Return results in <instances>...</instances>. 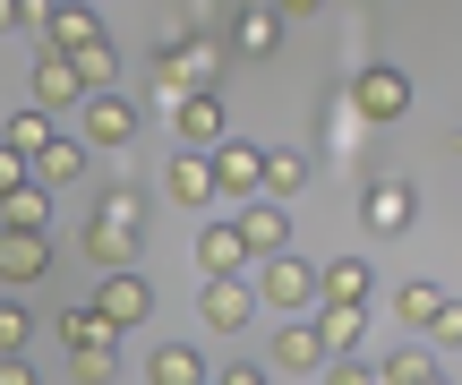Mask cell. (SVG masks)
Instances as JSON below:
<instances>
[{
    "label": "cell",
    "instance_id": "f546056e",
    "mask_svg": "<svg viewBox=\"0 0 462 385\" xmlns=\"http://www.w3.org/2000/svg\"><path fill=\"white\" fill-rule=\"evenodd\" d=\"M360 137H368V120L351 112V95H334V103H326V146H334V154H360Z\"/></svg>",
    "mask_w": 462,
    "mask_h": 385
},
{
    "label": "cell",
    "instance_id": "44dd1931",
    "mask_svg": "<svg viewBox=\"0 0 462 385\" xmlns=\"http://www.w3.org/2000/svg\"><path fill=\"white\" fill-rule=\"evenodd\" d=\"M0 232H51V188L43 180L9 188V197H0Z\"/></svg>",
    "mask_w": 462,
    "mask_h": 385
},
{
    "label": "cell",
    "instance_id": "4fadbf2b",
    "mask_svg": "<svg viewBox=\"0 0 462 385\" xmlns=\"http://www.w3.org/2000/svg\"><path fill=\"white\" fill-rule=\"evenodd\" d=\"M274 369L326 377V335H317V317H282V325H274Z\"/></svg>",
    "mask_w": 462,
    "mask_h": 385
},
{
    "label": "cell",
    "instance_id": "cb8c5ba5",
    "mask_svg": "<svg viewBox=\"0 0 462 385\" xmlns=\"http://www.w3.org/2000/svg\"><path fill=\"white\" fill-rule=\"evenodd\" d=\"M317 335H326V360H351L368 335V308H317Z\"/></svg>",
    "mask_w": 462,
    "mask_h": 385
},
{
    "label": "cell",
    "instance_id": "8992f818",
    "mask_svg": "<svg viewBox=\"0 0 462 385\" xmlns=\"http://www.w3.org/2000/svg\"><path fill=\"white\" fill-rule=\"evenodd\" d=\"M163 60L180 69V86H189V95H215V86H223V69H231V43H215V34H180V43H163Z\"/></svg>",
    "mask_w": 462,
    "mask_h": 385
},
{
    "label": "cell",
    "instance_id": "7c38bea8",
    "mask_svg": "<svg viewBox=\"0 0 462 385\" xmlns=\"http://www.w3.org/2000/svg\"><path fill=\"white\" fill-rule=\"evenodd\" d=\"M51 274V232H0V283L26 291Z\"/></svg>",
    "mask_w": 462,
    "mask_h": 385
},
{
    "label": "cell",
    "instance_id": "ab89813d",
    "mask_svg": "<svg viewBox=\"0 0 462 385\" xmlns=\"http://www.w3.org/2000/svg\"><path fill=\"white\" fill-rule=\"evenodd\" d=\"M9 26H17V0H0V34H9Z\"/></svg>",
    "mask_w": 462,
    "mask_h": 385
},
{
    "label": "cell",
    "instance_id": "30bf717a",
    "mask_svg": "<svg viewBox=\"0 0 462 385\" xmlns=\"http://www.w3.org/2000/svg\"><path fill=\"white\" fill-rule=\"evenodd\" d=\"M171 137H180V154H215L223 146V95H180L171 103Z\"/></svg>",
    "mask_w": 462,
    "mask_h": 385
},
{
    "label": "cell",
    "instance_id": "ba28073f",
    "mask_svg": "<svg viewBox=\"0 0 462 385\" xmlns=\"http://www.w3.org/2000/svg\"><path fill=\"white\" fill-rule=\"evenodd\" d=\"M95 308H103V317L120 325V335H137V325L154 317V283H146V274H137V266H129V274H103Z\"/></svg>",
    "mask_w": 462,
    "mask_h": 385
},
{
    "label": "cell",
    "instance_id": "8d00e7d4",
    "mask_svg": "<svg viewBox=\"0 0 462 385\" xmlns=\"http://www.w3.org/2000/svg\"><path fill=\"white\" fill-rule=\"evenodd\" d=\"M215 385H265V369H248V360H231V369H223Z\"/></svg>",
    "mask_w": 462,
    "mask_h": 385
},
{
    "label": "cell",
    "instance_id": "d6a6232c",
    "mask_svg": "<svg viewBox=\"0 0 462 385\" xmlns=\"http://www.w3.org/2000/svg\"><path fill=\"white\" fill-rule=\"evenodd\" d=\"M146 95H154V103H163V112H171V103H180V95H189V86H180V69H171V60H163V51H154V69H146Z\"/></svg>",
    "mask_w": 462,
    "mask_h": 385
},
{
    "label": "cell",
    "instance_id": "b9f144b4",
    "mask_svg": "<svg viewBox=\"0 0 462 385\" xmlns=\"http://www.w3.org/2000/svg\"><path fill=\"white\" fill-rule=\"evenodd\" d=\"M69 9H103V0H69Z\"/></svg>",
    "mask_w": 462,
    "mask_h": 385
},
{
    "label": "cell",
    "instance_id": "5bb4252c",
    "mask_svg": "<svg viewBox=\"0 0 462 385\" xmlns=\"http://www.w3.org/2000/svg\"><path fill=\"white\" fill-rule=\"evenodd\" d=\"M163 197H171V206H189V215L223 206V197H215V154H171V171H163Z\"/></svg>",
    "mask_w": 462,
    "mask_h": 385
},
{
    "label": "cell",
    "instance_id": "ac0fdd59",
    "mask_svg": "<svg viewBox=\"0 0 462 385\" xmlns=\"http://www.w3.org/2000/svg\"><path fill=\"white\" fill-rule=\"evenodd\" d=\"M317 308H368V266H360V257L317 266Z\"/></svg>",
    "mask_w": 462,
    "mask_h": 385
},
{
    "label": "cell",
    "instance_id": "9c48e42d",
    "mask_svg": "<svg viewBox=\"0 0 462 385\" xmlns=\"http://www.w3.org/2000/svg\"><path fill=\"white\" fill-rule=\"evenodd\" d=\"M411 215H420L411 180H368V188H360V223H368V232H377V240L411 232Z\"/></svg>",
    "mask_w": 462,
    "mask_h": 385
},
{
    "label": "cell",
    "instance_id": "52a82bcc",
    "mask_svg": "<svg viewBox=\"0 0 462 385\" xmlns=\"http://www.w3.org/2000/svg\"><path fill=\"white\" fill-rule=\"evenodd\" d=\"M34 112H86V78L78 60H60V51H34Z\"/></svg>",
    "mask_w": 462,
    "mask_h": 385
},
{
    "label": "cell",
    "instance_id": "6da1fadb",
    "mask_svg": "<svg viewBox=\"0 0 462 385\" xmlns=\"http://www.w3.org/2000/svg\"><path fill=\"white\" fill-rule=\"evenodd\" d=\"M343 95H351V112H360V120H368V129H394V120H402V112H411V78H402V69H394V60H368V69H360V78H351V86H343Z\"/></svg>",
    "mask_w": 462,
    "mask_h": 385
},
{
    "label": "cell",
    "instance_id": "e0dca14e",
    "mask_svg": "<svg viewBox=\"0 0 462 385\" xmlns=\"http://www.w3.org/2000/svg\"><path fill=\"white\" fill-rule=\"evenodd\" d=\"M248 257H257V249H248V240H240V223H206V232H198V274H206V283H215V274H240L248 266Z\"/></svg>",
    "mask_w": 462,
    "mask_h": 385
},
{
    "label": "cell",
    "instance_id": "603a6c76",
    "mask_svg": "<svg viewBox=\"0 0 462 385\" xmlns=\"http://www.w3.org/2000/svg\"><path fill=\"white\" fill-rule=\"evenodd\" d=\"M60 343H69V352H120V325L103 317V308H69V317H60Z\"/></svg>",
    "mask_w": 462,
    "mask_h": 385
},
{
    "label": "cell",
    "instance_id": "83f0119b",
    "mask_svg": "<svg viewBox=\"0 0 462 385\" xmlns=\"http://www.w3.org/2000/svg\"><path fill=\"white\" fill-rule=\"evenodd\" d=\"M385 385H446V369H437V352H385L377 360Z\"/></svg>",
    "mask_w": 462,
    "mask_h": 385
},
{
    "label": "cell",
    "instance_id": "7402d4cb",
    "mask_svg": "<svg viewBox=\"0 0 462 385\" xmlns=\"http://www.w3.org/2000/svg\"><path fill=\"white\" fill-rule=\"evenodd\" d=\"M86 43H112V34H103V9H69V0H60V17H51L43 51H86Z\"/></svg>",
    "mask_w": 462,
    "mask_h": 385
},
{
    "label": "cell",
    "instance_id": "277c9868",
    "mask_svg": "<svg viewBox=\"0 0 462 385\" xmlns=\"http://www.w3.org/2000/svg\"><path fill=\"white\" fill-rule=\"evenodd\" d=\"M198 317L215 325V335H248V325L265 317V300H257V283H248V274H215V283H206V300H198Z\"/></svg>",
    "mask_w": 462,
    "mask_h": 385
},
{
    "label": "cell",
    "instance_id": "484cf974",
    "mask_svg": "<svg viewBox=\"0 0 462 385\" xmlns=\"http://www.w3.org/2000/svg\"><path fill=\"white\" fill-rule=\"evenodd\" d=\"M309 188V154H291V146H265V197H300Z\"/></svg>",
    "mask_w": 462,
    "mask_h": 385
},
{
    "label": "cell",
    "instance_id": "2e32d148",
    "mask_svg": "<svg viewBox=\"0 0 462 385\" xmlns=\"http://www.w3.org/2000/svg\"><path fill=\"white\" fill-rule=\"evenodd\" d=\"M282 26H291L282 9H231V51H240V60H274Z\"/></svg>",
    "mask_w": 462,
    "mask_h": 385
},
{
    "label": "cell",
    "instance_id": "f35d334b",
    "mask_svg": "<svg viewBox=\"0 0 462 385\" xmlns=\"http://www.w3.org/2000/svg\"><path fill=\"white\" fill-rule=\"evenodd\" d=\"M274 9H282V17H317L326 0H274Z\"/></svg>",
    "mask_w": 462,
    "mask_h": 385
},
{
    "label": "cell",
    "instance_id": "7bdbcfd3",
    "mask_svg": "<svg viewBox=\"0 0 462 385\" xmlns=\"http://www.w3.org/2000/svg\"><path fill=\"white\" fill-rule=\"evenodd\" d=\"M454 154H462V129H454Z\"/></svg>",
    "mask_w": 462,
    "mask_h": 385
},
{
    "label": "cell",
    "instance_id": "f1b7e54d",
    "mask_svg": "<svg viewBox=\"0 0 462 385\" xmlns=\"http://www.w3.org/2000/svg\"><path fill=\"white\" fill-rule=\"evenodd\" d=\"M60 60H78L86 95H112V86H120V51H112V43H86V51H60Z\"/></svg>",
    "mask_w": 462,
    "mask_h": 385
},
{
    "label": "cell",
    "instance_id": "5b68a950",
    "mask_svg": "<svg viewBox=\"0 0 462 385\" xmlns=\"http://www.w3.org/2000/svg\"><path fill=\"white\" fill-rule=\"evenodd\" d=\"M215 197H223V206L265 197V146H248V137H223V146H215Z\"/></svg>",
    "mask_w": 462,
    "mask_h": 385
},
{
    "label": "cell",
    "instance_id": "d6986e66",
    "mask_svg": "<svg viewBox=\"0 0 462 385\" xmlns=\"http://www.w3.org/2000/svg\"><path fill=\"white\" fill-rule=\"evenodd\" d=\"M146 385H215V369L198 360V343H154V360H146Z\"/></svg>",
    "mask_w": 462,
    "mask_h": 385
},
{
    "label": "cell",
    "instance_id": "60d3db41",
    "mask_svg": "<svg viewBox=\"0 0 462 385\" xmlns=\"http://www.w3.org/2000/svg\"><path fill=\"white\" fill-rule=\"evenodd\" d=\"M240 9H274V0H240Z\"/></svg>",
    "mask_w": 462,
    "mask_h": 385
},
{
    "label": "cell",
    "instance_id": "d4e9b609",
    "mask_svg": "<svg viewBox=\"0 0 462 385\" xmlns=\"http://www.w3.org/2000/svg\"><path fill=\"white\" fill-rule=\"evenodd\" d=\"M0 146H17V154L34 163L43 146H60V120H51V112H9V129H0Z\"/></svg>",
    "mask_w": 462,
    "mask_h": 385
},
{
    "label": "cell",
    "instance_id": "9a60e30c",
    "mask_svg": "<svg viewBox=\"0 0 462 385\" xmlns=\"http://www.w3.org/2000/svg\"><path fill=\"white\" fill-rule=\"evenodd\" d=\"M231 223H240V240H248L257 257H282V249H291V215H282L274 197H248V206H231Z\"/></svg>",
    "mask_w": 462,
    "mask_h": 385
},
{
    "label": "cell",
    "instance_id": "e575fe53",
    "mask_svg": "<svg viewBox=\"0 0 462 385\" xmlns=\"http://www.w3.org/2000/svg\"><path fill=\"white\" fill-rule=\"evenodd\" d=\"M429 343H446V352H462V300L437 308V325H429Z\"/></svg>",
    "mask_w": 462,
    "mask_h": 385
},
{
    "label": "cell",
    "instance_id": "8fae6325",
    "mask_svg": "<svg viewBox=\"0 0 462 385\" xmlns=\"http://www.w3.org/2000/svg\"><path fill=\"white\" fill-rule=\"evenodd\" d=\"M95 232H120V240H146V188H129V180H103L95 188Z\"/></svg>",
    "mask_w": 462,
    "mask_h": 385
},
{
    "label": "cell",
    "instance_id": "4316f807",
    "mask_svg": "<svg viewBox=\"0 0 462 385\" xmlns=\"http://www.w3.org/2000/svg\"><path fill=\"white\" fill-rule=\"evenodd\" d=\"M437 308H446V291H437V283H394V317L411 325V335H429Z\"/></svg>",
    "mask_w": 462,
    "mask_h": 385
},
{
    "label": "cell",
    "instance_id": "74e56055",
    "mask_svg": "<svg viewBox=\"0 0 462 385\" xmlns=\"http://www.w3.org/2000/svg\"><path fill=\"white\" fill-rule=\"evenodd\" d=\"M0 385H34V369H26V352H17V360H0Z\"/></svg>",
    "mask_w": 462,
    "mask_h": 385
},
{
    "label": "cell",
    "instance_id": "1f68e13d",
    "mask_svg": "<svg viewBox=\"0 0 462 385\" xmlns=\"http://www.w3.org/2000/svg\"><path fill=\"white\" fill-rule=\"evenodd\" d=\"M69 369H78V385H112L120 377V352H69Z\"/></svg>",
    "mask_w": 462,
    "mask_h": 385
},
{
    "label": "cell",
    "instance_id": "3957f363",
    "mask_svg": "<svg viewBox=\"0 0 462 385\" xmlns=\"http://www.w3.org/2000/svg\"><path fill=\"white\" fill-rule=\"evenodd\" d=\"M137 129H146V112H137L120 86H112V95H86V112H78V137H86L95 154H129Z\"/></svg>",
    "mask_w": 462,
    "mask_h": 385
},
{
    "label": "cell",
    "instance_id": "836d02e7",
    "mask_svg": "<svg viewBox=\"0 0 462 385\" xmlns=\"http://www.w3.org/2000/svg\"><path fill=\"white\" fill-rule=\"evenodd\" d=\"M326 385H385V377H377V360L351 352V360H326Z\"/></svg>",
    "mask_w": 462,
    "mask_h": 385
},
{
    "label": "cell",
    "instance_id": "d590c367",
    "mask_svg": "<svg viewBox=\"0 0 462 385\" xmlns=\"http://www.w3.org/2000/svg\"><path fill=\"white\" fill-rule=\"evenodd\" d=\"M26 180H34V163H26L17 146H0V197H9V188H26Z\"/></svg>",
    "mask_w": 462,
    "mask_h": 385
},
{
    "label": "cell",
    "instance_id": "7a4b0ae2",
    "mask_svg": "<svg viewBox=\"0 0 462 385\" xmlns=\"http://www.w3.org/2000/svg\"><path fill=\"white\" fill-rule=\"evenodd\" d=\"M257 300H265V317H309V308H317V266L291 257V249L265 257V266H257Z\"/></svg>",
    "mask_w": 462,
    "mask_h": 385
},
{
    "label": "cell",
    "instance_id": "4dcf8cb0",
    "mask_svg": "<svg viewBox=\"0 0 462 385\" xmlns=\"http://www.w3.org/2000/svg\"><path fill=\"white\" fill-rule=\"evenodd\" d=\"M26 343H34V317H26L17 300H0V360H17Z\"/></svg>",
    "mask_w": 462,
    "mask_h": 385
},
{
    "label": "cell",
    "instance_id": "ffe728a7",
    "mask_svg": "<svg viewBox=\"0 0 462 385\" xmlns=\"http://www.w3.org/2000/svg\"><path fill=\"white\" fill-rule=\"evenodd\" d=\"M86 163H95V146H86V137H60V146H43V154H34V180L60 197L69 180H86Z\"/></svg>",
    "mask_w": 462,
    "mask_h": 385
}]
</instances>
